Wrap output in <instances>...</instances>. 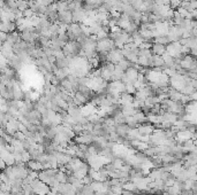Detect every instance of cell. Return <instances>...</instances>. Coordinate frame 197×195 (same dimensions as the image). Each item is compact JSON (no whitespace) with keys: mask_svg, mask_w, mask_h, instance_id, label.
<instances>
[{"mask_svg":"<svg viewBox=\"0 0 197 195\" xmlns=\"http://www.w3.org/2000/svg\"><path fill=\"white\" fill-rule=\"evenodd\" d=\"M189 78L184 77L182 75H180L176 72L174 76L172 77H169V80H168V86L169 87H172V89L176 90V91H181V90L184 87V86L189 83Z\"/></svg>","mask_w":197,"mask_h":195,"instance_id":"obj_1","label":"cell"},{"mask_svg":"<svg viewBox=\"0 0 197 195\" xmlns=\"http://www.w3.org/2000/svg\"><path fill=\"white\" fill-rule=\"evenodd\" d=\"M114 48V41L111 38H103L97 40L96 45V52L98 54H106L107 52H110L111 50Z\"/></svg>","mask_w":197,"mask_h":195,"instance_id":"obj_2","label":"cell"},{"mask_svg":"<svg viewBox=\"0 0 197 195\" xmlns=\"http://www.w3.org/2000/svg\"><path fill=\"white\" fill-rule=\"evenodd\" d=\"M166 48V53H168L169 55L176 60H181L184 55L181 53V50H182V45L179 43V41H173V43L167 44L165 46Z\"/></svg>","mask_w":197,"mask_h":195,"instance_id":"obj_3","label":"cell"},{"mask_svg":"<svg viewBox=\"0 0 197 195\" xmlns=\"http://www.w3.org/2000/svg\"><path fill=\"white\" fill-rule=\"evenodd\" d=\"M138 71L133 67H129L127 70L125 71V74L121 78V82L123 84H135L137 80V77H138Z\"/></svg>","mask_w":197,"mask_h":195,"instance_id":"obj_4","label":"cell"},{"mask_svg":"<svg viewBox=\"0 0 197 195\" xmlns=\"http://www.w3.org/2000/svg\"><path fill=\"white\" fill-rule=\"evenodd\" d=\"M30 185H31V187H32V192L37 195H46L47 193L50 192V187H49L47 185L44 184V183H42L38 178L34 179V180L30 183Z\"/></svg>","mask_w":197,"mask_h":195,"instance_id":"obj_5","label":"cell"},{"mask_svg":"<svg viewBox=\"0 0 197 195\" xmlns=\"http://www.w3.org/2000/svg\"><path fill=\"white\" fill-rule=\"evenodd\" d=\"M122 59H125V57L122 55L121 50L115 48V47L113 50L110 51V52H107V53H106V56H105L106 62H110V63H113V64H118Z\"/></svg>","mask_w":197,"mask_h":195,"instance_id":"obj_6","label":"cell"},{"mask_svg":"<svg viewBox=\"0 0 197 195\" xmlns=\"http://www.w3.org/2000/svg\"><path fill=\"white\" fill-rule=\"evenodd\" d=\"M167 38H168L169 43L179 41L180 39L182 38V30L176 25H171L168 29V32H167Z\"/></svg>","mask_w":197,"mask_h":195,"instance_id":"obj_7","label":"cell"},{"mask_svg":"<svg viewBox=\"0 0 197 195\" xmlns=\"http://www.w3.org/2000/svg\"><path fill=\"white\" fill-rule=\"evenodd\" d=\"M114 67L115 64L113 63H110V62H105L104 66L101 68V77L108 82V80H111V76L113 74V71H114Z\"/></svg>","mask_w":197,"mask_h":195,"instance_id":"obj_8","label":"cell"},{"mask_svg":"<svg viewBox=\"0 0 197 195\" xmlns=\"http://www.w3.org/2000/svg\"><path fill=\"white\" fill-rule=\"evenodd\" d=\"M67 114H68L69 116L72 117L73 119L75 121V123L81 119L83 117L82 115V111H81V107L76 106V105H73V106H69L68 109H67Z\"/></svg>","mask_w":197,"mask_h":195,"instance_id":"obj_9","label":"cell"},{"mask_svg":"<svg viewBox=\"0 0 197 195\" xmlns=\"http://www.w3.org/2000/svg\"><path fill=\"white\" fill-rule=\"evenodd\" d=\"M20 124H21V122L18 121V118H14V119L7 122V124H6V126H5V132H6L7 134L13 135L15 132L18 131Z\"/></svg>","mask_w":197,"mask_h":195,"instance_id":"obj_10","label":"cell"},{"mask_svg":"<svg viewBox=\"0 0 197 195\" xmlns=\"http://www.w3.org/2000/svg\"><path fill=\"white\" fill-rule=\"evenodd\" d=\"M58 23H64V24L69 25L70 23H73V16L72 12L70 11H65L58 13ZM55 22V23H57Z\"/></svg>","mask_w":197,"mask_h":195,"instance_id":"obj_11","label":"cell"},{"mask_svg":"<svg viewBox=\"0 0 197 195\" xmlns=\"http://www.w3.org/2000/svg\"><path fill=\"white\" fill-rule=\"evenodd\" d=\"M130 17H129L128 15L123 14V13H121L120 14V16H119V18L117 20V27H119V28L121 29V30H127L128 29V27L130 25Z\"/></svg>","mask_w":197,"mask_h":195,"instance_id":"obj_12","label":"cell"},{"mask_svg":"<svg viewBox=\"0 0 197 195\" xmlns=\"http://www.w3.org/2000/svg\"><path fill=\"white\" fill-rule=\"evenodd\" d=\"M72 16H73V23H79V24L83 23L86 18V12L83 11L82 8H80V9H76V11L72 12Z\"/></svg>","mask_w":197,"mask_h":195,"instance_id":"obj_13","label":"cell"},{"mask_svg":"<svg viewBox=\"0 0 197 195\" xmlns=\"http://www.w3.org/2000/svg\"><path fill=\"white\" fill-rule=\"evenodd\" d=\"M72 96H73V100H74V105H76V106H79V107H81V106H83V105H86V103L89 102V99H88L84 94H82L80 91L73 93Z\"/></svg>","mask_w":197,"mask_h":195,"instance_id":"obj_14","label":"cell"},{"mask_svg":"<svg viewBox=\"0 0 197 195\" xmlns=\"http://www.w3.org/2000/svg\"><path fill=\"white\" fill-rule=\"evenodd\" d=\"M0 54H1V55H3V56L6 59V60L11 59V57L14 55V50H13V46L5 41V43L3 44V46H1V50H0Z\"/></svg>","mask_w":197,"mask_h":195,"instance_id":"obj_15","label":"cell"},{"mask_svg":"<svg viewBox=\"0 0 197 195\" xmlns=\"http://www.w3.org/2000/svg\"><path fill=\"white\" fill-rule=\"evenodd\" d=\"M89 169H90L89 164H86V162H84L82 167H80L79 169L74 171L72 174L75 178H77V179H83V178H84L86 174H88V172H89Z\"/></svg>","mask_w":197,"mask_h":195,"instance_id":"obj_16","label":"cell"},{"mask_svg":"<svg viewBox=\"0 0 197 195\" xmlns=\"http://www.w3.org/2000/svg\"><path fill=\"white\" fill-rule=\"evenodd\" d=\"M137 131L141 135H150L153 133L154 131V126L151 124H145V123H142L141 125L137 126Z\"/></svg>","mask_w":197,"mask_h":195,"instance_id":"obj_17","label":"cell"},{"mask_svg":"<svg viewBox=\"0 0 197 195\" xmlns=\"http://www.w3.org/2000/svg\"><path fill=\"white\" fill-rule=\"evenodd\" d=\"M194 133H190L188 130H183V131H179L176 132L175 134V140L178 141V144H181V142H184L187 140L193 138Z\"/></svg>","mask_w":197,"mask_h":195,"instance_id":"obj_18","label":"cell"},{"mask_svg":"<svg viewBox=\"0 0 197 195\" xmlns=\"http://www.w3.org/2000/svg\"><path fill=\"white\" fill-rule=\"evenodd\" d=\"M81 111H82V115L84 117H88L90 115H92V114H96L98 110H97L96 106H93L92 103H86V105H83L81 106Z\"/></svg>","mask_w":197,"mask_h":195,"instance_id":"obj_19","label":"cell"},{"mask_svg":"<svg viewBox=\"0 0 197 195\" xmlns=\"http://www.w3.org/2000/svg\"><path fill=\"white\" fill-rule=\"evenodd\" d=\"M134 102V96L132 94H128V93H121L120 94V98H119V103L121 106H129V105H133Z\"/></svg>","mask_w":197,"mask_h":195,"instance_id":"obj_20","label":"cell"},{"mask_svg":"<svg viewBox=\"0 0 197 195\" xmlns=\"http://www.w3.org/2000/svg\"><path fill=\"white\" fill-rule=\"evenodd\" d=\"M129 130H130V128H129L128 125H126L125 123H123V124L117 125L114 131L117 132V134H118L119 137H121V138H127V134H128Z\"/></svg>","mask_w":197,"mask_h":195,"instance_id":"obj_21","label":"cell"},{"mask_svg":"<svg viewBox=\"0 0 197 195\" xmlns=\"http://www.w3.org/2000/svg\"><path fill=\"white\" fill-rule=\"evenodd\" d=\"M25 167L28 168L29 171H36V172H39V171L43 170L42 164H40L38 161H35V160L28 161V162L25 163Z\"/></svg>","mask_w":197,"mask_h":195,"instance_id":"obj_22","label":"cell"},{"mask_svg":"<svg viewBox=\"0 0 197 195\" xmlns=\"http://www.w3.org/2000/svg\"><path fill=\"white\" fill-rule=\"evenodd\" d=\"M150 50H151V52H152V54H154V55H159V56H161V55L166 52L165 45H161V44H157V43L152 44V46H151Z\"/></svg>","mask_w":197,"mask_h":195,"instance_id":"obj_23","label":"cell"},{"mask_svg":"<svg viewBox=\"0 0 197 195\" xmlns=\"http://www.w3.org/2000/svg\"><path fill=\"white\" fill-rule=\"evenodd\" d=\"M20 33L18 31H13V32H9L7 33V38H6V43H8L9 45L12 46H14L15 44L18 43V40H20Z\"/></svg>","mask_w":197,"mask_h":195,"instance_id":"obj_24","label":"cell"},{"mask_svg":"<svg viewBox=\"0 0 197 195\" xmlns=\"http://www.w3.org/2000/svg\"><path fill=\"white\" fill-rule=\"evenodd\" d=\"M161 118H163V122H169V123H174V122L178 119V115L173 113H169V111H163L160 114Z\"/></svg>","mask_w":197,"mask_h":195,"instance_id":"obj_25","label":"cell"},{"mask_svg":"<svg viewBox=\"0 0 197 195\" xmlns=\"http://www.w3.org/2000/svg\"><path fill=\"white\" fill-rule=\"evenodd\" d=\"M125 74V71L122 70L121 68L118 67L117 64H115L114 67V71H113V74L111 76V82H115V80H121L122 76Z\"/></svg>","mask_w":197,"mask_h":195,"instance_id":"obj_26","label":"cell"},{"mask_svg":"<svg viewBox=\"0 0 197 195\" xmlns=\"http://www.w3.org/2000/svg\"><path fill=\"white\" fill-rule=\"evenodd\" d=\"M122 189H123V191L132 192V193H136V194L140 193L138 189L136 188V185L134 184V183H132V181H127V183H125V184L122 185Z\"/></svg>","mask_w":197,"mask_h":195,"instance_id":"obj_27","label":"cell"},{"mask_svg":"<svg viewBox=\"0 0 197 195\" xmlns=\"http://www.w3.org/2000/svg\"><path fill=\"white\" fill-rule=\"evenodd\" d=\"M180 92L182 93L183 95H191L193 93L196 92V89H195V87H194V86L190 84V80H189V83H188V84H187V85L184 86V87H183V89L181 90Z\"/></svg>","mask_w":197,"mask_h":195,"instance_id":"obj_28","label":"cell"},{"mask_svg":"<svg viewBox=\"0 0 197 195\" xmlns=\"http://www.w3.org/2000/svg\"><path fill=\"white\" fill-rule=\"evenodd\" d=\"M55 8H57L58 13L68 11V2L67 1H58L57 4H55Z\"/></svg>","mask_w":197,"mask_h":195,"instance_id":"obj_29","label":"cell"},{"mask_svg":"<svg viewBox=\"0 0 197 195\" xmlns=\"http://www.w3.org/2000/svg\"><path fill=\"white\" fill-rule=\"evenodd\" d=\"M16 7H18V11L24 12L25 9L29 8L28 0H16Z\"/></svg>","mask_w":197,"mask_h":195,"instance_id":"obj_30","label":"cell"},{"mask_svg":"<svg viewBox=\"0 0 197 195\" xmlns=\"http://www.w3.org/2000/svg\"><path fill=\"white\" fill-rule=\"evenodd\" d=\"M153 43H157V44H161V45H167L169 44V40L167 38V36H159V37H156L153 39Z\"/></svg>","mask_w":197,"mask_h":195,"instance_id":"obj_31","label":"cell"},{"mask_svg":"<svg viewBox=\"0 0 197 195\" xmlns=\"http://www.w3.org/2000/svg\"><path fill=\"white\" fill-rule=\"evenodd\" d=\"M136 63L142 68H149V59L145 56H138Z\"/></svg>","mask_w":197,"mask_h":195,"instance_id":"obj_32","label":"cell"},{"mask_svg":"<svg viewBox=\"0 0 197 195\" xmlns=\"http://www.w3.org/2000/svg\"><path fill=\"white\" fill-rule=\"evenodd\" d=\"M117 66L121 68V69H122L123 71H126L129 67H130V66H132V63H130V62H129L128 60H126V59H122V60L120 61V62H119V63L117 64Z\"/></svg>","mask_w":197,"mask_h":195,"instance_id":"obj_33","label":"cell"},{"mask_svg":"<svg viewBox=\"0 0 197 195\" xmlns=\"http://www.w3.org/2000/svg\"><path fill=\"white\" fill-rule=\"evenodd\" d=\"M125 118H126V117L123 116L121 113L118 114V115H115V116H113V119H114L115 124H117V125H118V124H123V123H125Z\"/></svg>","mask_w":197,"mask_h":195,"instance_id":"obj_34","label":"cell"},{"mask_svg":"<svg viewBox=\"0 0 197 195\" xmlns=\"http://www.w3.org/2000/svg\"><path fill=\"white\" fill-rule=\"evenodd\" d=\"M22 192L24 193V195H30L32 194L34 192H32V187L30 184H24L23 183V186H22Z\"/></svg>","mask_w":197,"mask_h":195,"instance_id":"obj_35","label":"cell"},{"mask_svg":"<svg viewBox=\"0 0 197 195\" xmlns=\"http://www.w3.org/2000/svg\"><path fill=\"white\" fill-rule=\"evenodd\" d=\"M7 124V118H6V114L4 111H0V128L4 129L5 130V126Z\"/></svg>","mask_w":197,"mask_h":195,"instance_id":"obj_36","label":"cell"},{"mask_svg":"<svg viewBox=\"0 0 197 195\" xmlns=\"http://www.w3.org/2000/svg\"><path fill=\"white\" fill-rule=\"evenodd\" d=\"M37 4L42 6V7H47V6H50V5L54 4V1L55 0H36Z\"/></svg>","mask_w":197,"mask_h":195,"instance_id":"obj_37","label":"cell"},{"mask_svg":"<svg viewBox=\"0 0 197 195\" xmlns=\"http://www.w3.org/2000/svg\"><path fill=\"white\" fill-rule=\"evenodd\" d=\"M126 85V93H128V94H132L133 95L134 93L136 92V87L133 85V84H125Z\"/></svg>","mask_w":197,"mask_h":195,"instance_id":"obj_38","label":"cell"},{"mask_svg":"<svg viewBox=\"0 0 197 195\" xmlns=\"http://www.w3.org/2000/svg\"><path fill=\"white\" fill-rule=\"evenodd\" d=\"M6 110H7V100L0 96V111L6 113Z\"/></svg>","mask_w":197,"mask_h":195,"instance_id":"obj_39","label":"cell"},{"mask_svg":"<svg viewBox=\"0 0 197 195\" xmlns=\"http://www.w3.org/2000/svg\"><path fill=\"white\" fill-rule=\"evenodd\" d=\"M30 160H31V157H30L29 152L28 150H23V152H22V163H27V162Z\"/></svg>","mask_w":197,"mask_h":195,"instance_id":"obj_40","label":"cell"},{"mask_svg":"<svg viewBox=\"0 0 197 195\" xmlns=\"http://www.w3.org/2000/svg\"><path fill=\"white\" fill-rule=\"evenodd\" d=\"M13 138L16 139V140H20V141H22V140H24V139H25V135L23 134L21 131H18V132H15L14 134H13Z\"/></svg>","mask_w":197,"mask_h":195,"instance_id":"obj_41","label":"cell"},{"mask_svg":"<svg viewBox=\"0 0 197 195\" xmlns=\"http://www.w3.org/2000/svg\"><path fill=\"white\" fill-rule=\"evenodd\" d=\"M23 13V17L25 18H31L32 16H35V13L30 9V8H28V9H25L24 12H22Z\"/></svg>","mask_w":197,"mask_h":195,"instance_id":"obj_42","label":"cell"},{"mask_svg":"<svg viewBox=\"0 0 197 195\" xmlns=\"http://www.w3.org/2000/svg\"><path fill=\"white\" fill-rule=\"evenodd\" d=\"M6 38H7V33H5V32L0 31V43L4 44L6 41Z\"/></svg>","mask_w":197,"mask_h":195,"instance_id":"obj_43","label":"cell"},{"mask_svg":"<svg viewBox=\"0 0 197 195\" xmlns=\"http://www.w3.org/2000/svg\"><path fill=\"white\" fill-rule=\"evenodd\" d=\"M6 168V164H5V162L1 158H0V171H3Z\"/></svg>","mask_w":197,"mask_h":195,"instance_id":"obj_44","label":"cell"},{"mask_svg":"<svg viewBox=\"0 0 197 195\" xmlns=\"http://www.w3.org/2000/svg\"><path fill=\"white\" fill-rule=\"evenodd\" d=\"M1 46H3V44L0 43V50H1Z\"/></svg>","mask_w":197,"mask_h":195,"instance_id":"obj_45","label":"cell"},{"mask_svg":"<svg viewBox=\"0 0 197 195\" xmlns=\"http://www.w3.org/2000/svg\"><path fill=\"white\" fill-rule=\"evenodd\" d=\"M30 195H37V194H35V193H32V194H30Z\"/></svg>","mask_w":197,"mask_h":195,"instance_id":"obj_46","label":"cell"},{"mask_svg":"<svg viewBox=\"0 0 197 195\" xmlns=\"http://www.w3.org/2000/svg\"><path fill=\"white\" fill-rule=\"evenodd\" d=\"M0 186H1V181H0Z\"/></svg>","mask_w":197,"mask_h":195,"instance_id":"obj_47","label":"cell"}]
</instances>
